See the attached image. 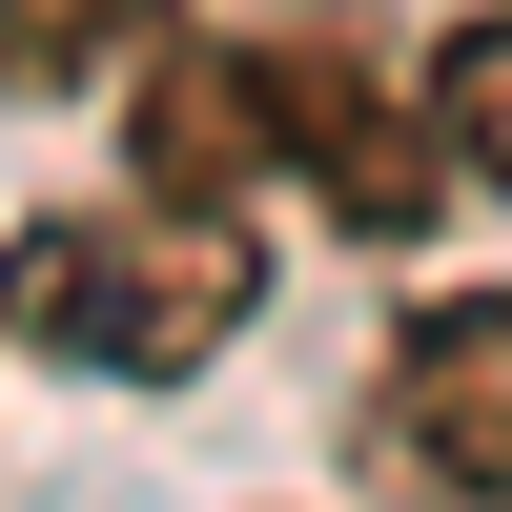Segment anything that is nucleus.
Masks as SVG:
<instances>
[{"instance_id": "6", "label": "nucleus", "mask_w": 512, "mask_h": 512, "mask_svg": "<svg viewBox=\"0 0 512 512\" xmlns=\"http://www.w3.org/2000/svg\"><path fill=\"white\" fill-rule=\"evenodd\" d=\"M431 123H451L472 185H512V0H472V21L431 41Z\"/></svg>"}, {"instance_id": "5", "label": "nucleus", "mask_w": 512, "mask_h": 512, "mask_svg": "<svg viewBox=\"0 0 512 512\" xmlns=\"http://www.w3.org/2000/svg\"><path fill=\"white\" fill-rule=\"evenodd\" d=\"M164 21H185V0H0V103H82V82L144 62Z\"/></svg>"}, {"instance_id": "1", "label": "nucleus", "mask_w": 512, "mask_h": 512, "mask_svg": "<svg viewBox=\"0 0 512 512\" xmlns=\"http://www.w3.org/2000/svg\"><path fill=\"white\" fill-rule=\"evenodd\" d=\"M267 308V246H246V205H41V226H0V349L82 369V390H185L226 328Z\"/></svg>"}, {"instance_id": "4", "label": "nucleus", "mask_w": 512, "mask_h": 512, "mask_svg": "<svg viewBox=\"0 0 512 512\" xmlns=\"http://www.w3.org/2000/svg\"><path fill=\"white\" fill-rule=\"evenodd\" d=\"M144 185L164 205H246L267 185V82H246V41H164L144 62Z\"/></svg>"}, {"instance_id": "3", "label": "nucleus", "mask_w": 512, "mask_h": 512, "mask_svg": "<svg viewBox=\"0 0 512 512\" xmlns=\"http://www.w3.org/2000/svg\"><path fill=\"white\" fill-rule=\"evenodd\" d=\"M369 472L431 492V512L512 492V287H451V308L390 328V369H369Z\"/></svg>"}, {"instance_id": "2", "label": "nucleus", "mask_w": 512, "mask_h": 512, "mask_svg": "<svg viewBox=\"0 0 512 512\" xmlns=\"http://www.w3.org/2000/svg\"><path fill=\"white\" fill-rule=\"evenodd\" d=\"M246 82H267V185H308L349 246H410L451 226V123H431V41H390L369 0H287L246 21Z\"/></svg>"}, {"instance_id": "7", "label": "nucleus", "mask_w": 512, "mask_h": 512, "mask_svg": "<svg viewBox=\"0 0 512 512\" xmlns=\"http://www.w3.org/2000/svg\"><path fill=\"white\" fill-rule=\"evenodd\" d=\"M492 512H512V492H492Z\"/></svg>"}]
</instances>
